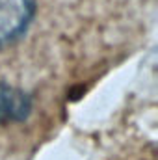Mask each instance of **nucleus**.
<instances>
[{
  "mask_svg": "<svg viewBox=\"0 0 158 160\" xmlns=\"http://www.w3.org/2000/svg\"><path fill=\"white\" fill-rule=\"evenodd\" d=\"M36 0H0V45L19 38L28 26Z\"/></svg>",
  "mask_w": 158,
  "mask_h": 160,
  "instance_id": "1",
  "label": "nucleus"
},
{
  "mask_svg": "<svg viewBox=\"0 0 158 160\" xmlns=\"http://www.w3.org/2000/svg\"><path fill=\"white\" fill-rule=\"evenodd\" d=\"M32 108H34L32 99L24 91L0 80V123L2 125L24 121L32 114Z\"/></svg>",
  "mask_w": 158,
  "mask_h": 160,
  "instance_id": "2",
  "label": "nucleus"
}]
</instances>
